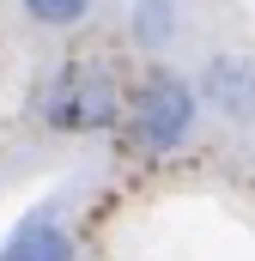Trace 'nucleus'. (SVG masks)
I'll use <instances>...</instances> for the list:
<instances>
[{"mask_svg": "<svg viewBox=\"0 0 255 261\" xmlns=\"http://www.w3.org/2000/svg\"><path fill=\"white\" fill-rule=\"evenodd\" d=\"M37 24H49V31H67V24H79L85 12H91V0H18Z\"/></svg>", "mask_w": 255, "mask_h": 261, "instance_id": "nucleus-6", "label": "nucleus"}, {"mask_svg": "<svg viewBox=\"0 0 255 261\" xmlns=\"http://www.w3.org/2000/svg\"><path fill=\"white\" fill-rule=\"evenodd\" d=\"M0 261H79V249H73V237H67L61 213H55V206H37L31 219L12 225V237L0 243Z\"/></svg>", "mask_w": 255, "mask_h": 261, "instance_id": "nucleus-4", "label": "nucleus"}, {"mask_svg": "<svg viewBox=\"0 0 255 261\" xmlns=\"http://www.w3.org/2000/svg\"><path fill=\"white\" fill-rule=\"evenodd\" d=\"M194 110H200V97H194L189 79L170 67H152L128 103V134L140 152H176L194 134Z\"/></svg>", "mask_w": 255, "mask_h": 261, "instance_id": "nucleus-1", "label": "nucleus"}, {"mask_svg": "<svg viewBox=\"0 0 255 261\" xmlns=\"http://www.w3.org/2000/svg\"><path fill=\"white\" fill-rule=\"evenodd\" d=\"M170 37H176V12H170V0H134V43L158 55Z\"/></svg>", "mask_w": 255, "mask_h": 261, "instance_id": "nucleus-5", "label": "nucleus"}, {"mask_svg": "<svg viewBox=\"0 0 255 261\" xmlns=\"http://www.w3.org/2000/svg\"><path fill=\"white\" fill-rule=\"evenodd\" d=\"M194 97H207L231 122H255V61L249 55H213L200 67V91Z\"/></svg>", "mask_w": 255, "mask_h": 261, "instance_id": "nucleus-3", "label": "nucleus"}, {"mask_svg": "<svg viewBox=\"0 0 255 261\" xmlns=\"http://www.w3.org/2000/svg\"><path fill=\"white\" fill-rule=\"evenodd\" d=\"M43 116L61 134H97L116 128L122 103H116V79L104 73V61H67L55 73V85L43 91Z\"/></svg>", "mask_w": 255, "mask_h": 261, "instance_id": "nucleus-2", "label": "nucleus"}]
</instances>
